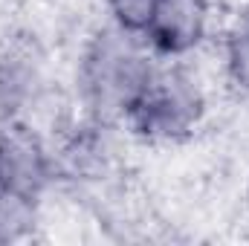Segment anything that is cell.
<instances>
[{
  "mask_svg": "<svg viewBox=\"0 0 249 246\" xmlns=\"http://www.w3.org/2000/svg\"><path fill=\"white\" fill-rule=\"evenodd\" d=\"M157 67L142 35L122 26L102 29L84 50L78 64V93L90 113L99 122H122L124 110L139 96L145 81Z\"/></svg>",
  "mask_w": 249,
  "mask_h": 246,
  "instance_id": "obj_1",
  "label": "cell"
},
{
  "mask_svg": "<svg viewBox=\"0 0 249 246\" xmlns=\"http://www.w3.org/2000/svg\"><path fill=\"white\" fill-rule=\"evenodd\" d=\"M35 203L26 194H18L6 185H0V244L20 241L35 226Z\"/></svg>",
  "mask_w": 249,
  "mask_h": 246,
  "instance_id": "obj_7",
  "label": "cell"
},
{
  "mask_svg": "<svg viewBox=\"0 0 249 246\" xmlns=\"http://www.w3.org/2000/svg\"><path fill=\"white\" fill-rule=\"evenodd\" d=\"M223 58H226V75H229V81L249 93V9H244L235 18L232 29L226 32Z\"/></svg>",
  "mask_w": 249,
  "mask_h": 246,
  "instance_id": "obj_8",
  "label": "cell"
},
{
  "mask_svg": "<svg viewBox=\"0 0 249 246\" xmlns=\"http://www.w3.org/2000/svg\"><path fill=\"white\" fill-rule=\"evenodd\" d=\"M58 162L26 127L0 130V185L38 200L55 180Z\"/></svg>",
  "mask_w": 249,
  "mask_h": 246,
  "instance_id": "obj_4",
  "label": "cell"
},
{
  "mask_svg": "<svg viewBox=\"0 0 249 246\" xmlns=\"http://www.w3.org/2000/svg\"><path fill=\"white\" fill-rule=\"evenodd\" d=\"M105 3H107V12L113 15V23H116V26L142 35L154 0H105Z\"/></svg>",
  "mask_w": 249,
  "mask_h": 246,
  "instance_id": "obj_9",
  "label": "cell"
},
{
  "mask_svg": "<svg viewBox=\"0 0 249 246\" xmlns=\"http://www.w3.org/2000/svg\"><path fill=\"white\" fill-rule=\"evenodd\" d=\"M41 87V58L29 44H12L0 53V113L12 116L35 99Z\"/></svg>",
  "mask_w": 249,
  "mask_h": 246,
  "instance_id": "obj_5",
  "label": "cell"
},
{
  "mask_svg": "<svg viewBox=\"0 0 249 246\" xmlns=\"http://www.w3.org/2000/svg\"><path fill=\"white\" fill-rule=\"evenodd\" d=\"M110 122H99L90 119L87 127H81L61 151V162L58 168H64L67 174H72L75 180H96L102 177L110 162H113V142L107 133Z\"/></svg>",
  "mask_w": 249,
  "mask_h": 246,
  "instance_id": "obj_6",
  "label": "cell"
},
{
  "mask_svg": "<svg viewBox=\"0 0 249 246\" xmlns=\"http://www.w3.org/2000/svg\"><path fill=\"white\" fill-rule=\"evenodd\" d=\"M206 99L197 81L177 67H157L122 122L145 142H183L203 122Z\"/></svg>",
  "mask_w": 249,
  "mask_h": 246,
  "instance_id": "obj_2",
  "label": "cell"
},
{
  "mask_svg": "<svg viewBox=\"0 0 249 246\" xmlns=\"http://www.w3.org/2000/svg\"><path fill=\"white\" fill-rule=\"evenodd\" d=\"M209 29V0H154L142 38L151 53L180 58L197 50Z\"/></svg>",
  "mask_w": 249,
  "mask_h": 246,
  "instance_id": "obj_3",
  "label": "cell"
}]
</instances>
